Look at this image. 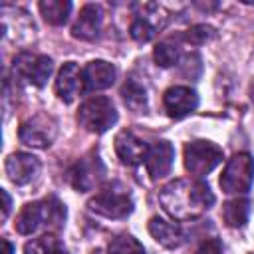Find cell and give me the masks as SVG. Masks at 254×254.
Wrapping results in <instances>:
<instances>
[{"label":"cell","mask_w":254,"mask_h":254,"mask_svg":"<svg viewBox=\"0 0 254 254\" xmlns=\"http://www.w3.org/2000/svg\"><path fill=\"white\" fill-rule=\"evenodd\" d=\"M24 254H67V250L62 246L60 238H56L54 234H44L26 242Z\"/></svg>","instance_id":"obj_22"},{"label":"cell","mask_w":254,"mask_h":254,"mask_svg":"<svg viewBox=\"0 0 254 254\" xmlns=\"http://www.w3.org/2000/svg\"><path fill=\"white\" fill-rule=\"evenodd\" d=\"M83 81L87 91L107 89L115 81V67L105 60H93L83 67Z\"/></svg>","instance_id":"obj_17"},{"label":"cell","mask_w":254,"mask_h":254,"mask_svg":"<svg viewBox=\"0 0 254 254\" xmlns=\"http://www.w3.org/2000/svg\"><path fill=\"white\" fill-rule=\"evenodd\" d=\"M159 202L175 220H194L214 204V194L198 179H175L161 189Z\"/></svg>","instance_id":"obj_1"},{"label":"cell","mask_w":254,"mask_h":254,"mask_svg":"<svg viewBox=\"0 0 254 254\" xmlns=\"http://www.w3.org/2000/svg\"><path fill=\"white\" fill-rule=\"evenodd\" d=\"M2 198H4V206H2V218H6L8 216V212H10V194L6 192V190H2Z\"/></svg>","instance_id":"obj_27"},{"label":"cell","mask_w":254,"mask_h":254,"mask_svg":"<svg viewBox=\"0 0 254 254\" xmlns=\"http://www.w3.org/2000/svg\"><path fill=\"white\" fill-rule=\"evenodd\" d=\"M103 177H105V165L95 151L75 161L67 171V181L77 192L93 190Z\"/></svg>","instance_id":"obj_9"},{"label":"cell","mask_w":254,"mask_h":254,"mask_svg":"<svg viewBox=\"0 0 254 254\" xmlns=\"http://www.w3.org/2000/svg\"><path fill=\"white\" fill-rule=\"evenodd\" d=\"M107 254H145V248L131 234H119L109 242Z\"/></svg>","instance_id":"obj_23"},{"label":"cell","mask_w":254,"mask_h":254,"mask_svg":"<svg viewBox=\"0 0 254 254\" xmlns=\"http://www.w3.org/2000/svg\"><path fill=\"white\" fill-rule=\"evenodd\" d=\"M149 232L165 248H177V246L183 244V230H181V226L175 224V222H169L165 218L153 216L149 220Z\"/></svg>","instance_id":"obj_18"},{"label":"cell","mask_w":254,"mask_h":254,"mask_svg":"<svg viewBox=\"0 0 254 254\" xmlns=\"http://www.w3.org/2000/svg\"><path fill=\"white\" fill-rule=\"evenodd\" d=\"M214 38V28L212 26H206V24H196L192 28L187 30L185 34V40L192 46H200V44H206L208 40Z\"/></svg>","instance_id":"obj_25"},{"label":"cell","mask_w":254,"mask_h":254,"mask_svg":"<svg viewBox=\"0 0 254 254\" xmlns=\"http://www.w3.org/2000/svg\"><path fill=\"white\" fill-rule=\"evenodd\" d=\"M4 169H6L8 179L14 185L22 187V185L32 183V179H36V175L40 173V159L30 153H12L6 159Z\"/></svg>","instance_id":"obj_14"},{"label":"cell","mask_w":254,"mask_h":254,"mask_svg":"<svg viewBox=\"0 0 254 254\" xmlns=\"http://www.w3.org/2000/svg\"><path fill=\"white\" fill-rule=\"evenodd\" d=\"M56 135H58V121L48 113H36L34 117L26 119L18 129L20 141L36 149L50 147Z\"/></svg>","instance_id":"obj_10"},{"label":"cell","mask_w":254,"mask_h":254,"mask_svg":"<svg viewBox=\"0 0 254 254\" xmlns=\"http://www.w3.org/2000/svg\"><path fill=\"white\" fill-rule=\"evenodd\" d=\"M52 69H54V64L44 54L22 52L12 62V73H14V77L20 83H28V85H36V87L46 85Z\"/></svg>","instance_id":"obj_6"},{"label":"cell","mask_w":254,"mask_h":254,"mask_svg":"<svg viewBox=\"0 0 254 254\" xmlns=\"http://www.w3.org/2000/svg\"><path fill=\"white\" fill-rule=\"evenodd\" d=\"M250 97H252V103H254V83H252V89H250Z\"/></svg>","instance_id":"obj_29"},{"label":"cell","mask_w":254,"mask_h":254,"mask_svg":"<svg viewBox=\"0 0 254 254\" xmlns=\"http://www.w3.org/2000/svg\"><path fill=\"white\" fill-rule=\"evenodd\" d=\"M194 254H224L222 242H220L218 238H206V240L196 248Z\"/></svg>","instance_id":"obj_26"},{"label":"cell","mask_w":254,"mask_h":254,"mask_svg":"<svg viewBox=\"0 0 254 254\" xmlns=\"http://www.w3.org/2000/svg\"><path fill=\"white\" fill-rule=\"evenodd\" d=\"M77 123L89 133H105L117 123L113 101L105 95H93L85 99L77 109Z\"/></svg>","instance_id":"obj_4"},{"label":"cell","mask_w":254,"mask_h":254,"mask_svg":"<svg viewBox=\"0 0 254 254\" xmlns=\"http://www.w3.org/2000/svg\"><path fill=\"white\" fill-rule=\"evenodd\" d=\"M254 181V159L248 153H236L228 159L222 175L220 189L226 194H244L250 190Z\"/></svg>","instance_id":"obj_5"},{"label":"cell","mask_w":254,"mask_h":254,"mask_svg":"<svg viewBox=\"0 0 254 254\" xmlns=\"http://www.w3.org/2000/svg\"><path fill=\"white\" fill-rule=\"evenodd\" d=\"M87 208L105 218H125L133 210V198L129 189L119 183H113L97 190L95 196L89 198Z\"/></svg>","instance_id":"obj_3"},{"label":"cell","mask_w":254,"mask_h":254,"mask_svg":"<svg viewBox=\"0 0 254 254\" xmlns=\"http://www.w3.org/2000/svg\"><path fill=\"white\" fill-rule=\"evenodd\" d=\"M85 89L83 81V69L75 62H67L60 67L56 77V93L64 103H71L81 91Z\"/></svg>","instance_id":"obj_12"},{"label":"cell","mask_w":254,"mask_h":254,"mask_svg":"<svg viewBox=\"0 0 254 254\" xmlns=\"http://www.w3.org/2000/svg\"><path fill=\"white\" fill-rule=\"evenodd\" d=\"M40 12L48 24L62 26L67 22V16L71 12V2H67V0H44V2H40Z\"/></svg>","instance_id":"obj_20"},{"label":"cell","mask_w":254,"mask_h":254,"mask_svg":"<svg viewBox=\"0 0 254 254\" xmlns=\"http://www.w3.org/2000/svg\"><path fill=\"white\" fill-rule=\"evenodd\" d=\"M115 153L121 159L123 165L127 167H135L139 163H143L147 159L149 153V145L137 137L133 131H119L115 137Z\"/></svg>","instance_id":"obj_13"},{"label":"cell","mask_w":254,"mask_h":254,"mask_svg":"<svg viewBox=\"0 0 254 254\" xmlns=\"http://www.w3.org/2000/svg\"><path fill=\"white\" fill-rule=\"evenodd\" d=\"M163 103H165V111L169 117L181 119V117H185L196 109L198 95L194 89H190L187 85H173L165 91Z\"/></svg>","instance_id":"obj_11"},{"label":"cell","mask_w":254,"mask_h":254,"mask_svg":"<svg viewBox=\"0 0 254 254\" xmlns=\"http://www.w3.org/2000/svg\"><path fill=\"white\" fill-rule=\"evenodd\" d=\"M133 22H131V36L133 40L145 44L149 40L155 38V34L159 30L165 28L167 24V10L159 4H153V2H145V4H137L135 6V12H133Z\"/></svg>","instance_id":"obj_7"},{"label":"cell","mask_w":254,"mask_h":254,"mask_svg":"<svg viewBox=\"0 0 254 254\" xmlns=\"http://www.w3.org/2000/svg\"><path fill=\"white\" fill-rule=\"evenodd\" d=\"M250 216V202L246 198H232L222 206V218L230 228H242Z\"/></svg>","instance_id":"obj_19"},{"label":"cell","mask_w":254,"mask_h":254,"mask_svg":"<svg viewBox=\"0 0 254 254\" xmlns=\"http://www.w3.org/2000/svg\"><path fill=\"white\" fill-rule=\"evenodd\" d=\"M222 149L212 141H190L185 147V169L192 177H204L222 161Z\"/></svg>","instance_id":"obj_8"},{"label":"cell","mask_w":254,"mask_h":254,"mask_svg":"<svg viewBox=\"0 0 254 254\" xmlns=\"http://www.w3.org/2000/svg\"><path fill=\"white\" fill-rule=\"evenodd\" d=\"M101 20H103V12L101 6L97 4H85L79 10V16L71 28V36L83 42H91L99 36L101 30Z\"/></svg>","instance_id":"obj_16"},{"label":"cell","mask_w":254,"mask_h":254,"mask_svg":"<svg viewBox=\"0 0 254 254\" xmlns=\"http://www.w3.org/2000/svg\"><path fill=\"white\" fill-rule=\"evenodd\" d=\"M153 58L157 62V65L161 67H171L179 62L181 58V52L177 48V44H171V42H161L155 46V52H153Z\"/></svg>","instance_id":"obj_24"},{"label":"cell","mask_w":254,"mask_h":254,"mask_svg":"<svg viewBox=\"0 0 254 254\" xmlns=\"http://www.w3.org/2000/svg\"><path fill=\"white\" fill-rule=\"evenodd\" d=\"M173 161H175V147L169 141H157L153 147H149V153L145 159L149 177L153 181L167 177L173 169Z\"/></svg>","instance_id":"obj_15"},{"label":"cell","mask_w":254,"mask_h":254,"mask_svg":"<svg viewBox=\"0 0 254 254\" xmlns=\"http://www.w3.org/2000/svg\"><path fill=\"white\" fill-rule=\"evenodd\" d=\"M121 95H123V101L129 109L133 111H145L147 109V93H145V87L141 83H137L135 79H127L121 87Z\"/></svg>","instance_id":"obj_21"},{"label":"cell","mask_w":254,"mask_h":254,"mask_svg":"<svg viewBox=\"0 0 254 254\" xmlns=\"http://www.w3.org/2000/svg\"><path fill=\"white\" fill-rule=\"evenodd\" d=\"M2 246H4V254H12V252H14V246H12V244H10L6 238L2 240Z\"/></svg>","instance_id":"obj_28"},{"label":"cell","mask_w":254,"mask_h":254,"mask_svg":"<svg viewBox=\"0 0 254 254\" xmlns=\"http://www.w3.org/2000/svg\"><path fill=\"white\" fill-rule=\"evenodd\" d=\"M64 220H65V206L56 196H48V198L24 204V208L16 216L14 228L20 234H32L44 228H50V230L60 228Z\"/></svg>","instance_id":"obj_2"}]
</instances>
